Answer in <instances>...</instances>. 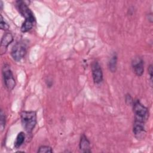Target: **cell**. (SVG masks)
<instances>
[{
    "label": "cell",
    "instance_id": "7c38bea8",
    "mask_svg": "<svg viewBox=\"0 0 153 153\" xmlns=\"http://www.w3.org/2000/svg\"><path fill=\"white\" fill-rule=\"evenodd\" d=\"M5 126V115L2 110L0 112V129L2 132Z\"/></svg>",
    "mask_w": 153,
    "mask_h": 153
},
{
    "label": "cell",
    "instance_id": "ba28073f",
    "mask_svg": "<svg viewBox=\"0 0 153 153\" xmlns=\"http://www.w3.org/2000/svg\"><path fill=\"white\" fill-rule=\"evenodd\" d=\"M13 36L11 33H5L2 38L1 42V54L5 53L8 46L13 42Z\"/></svg>",
    "mask_w": 153,
    "mask_h": 153
},
{
    "label": "cell",
    "instance_id": "277c9868",
    "mask_svg": "<svg viewBox=\"0 0 153 153\" xmlns=\"http://www.w3.org/2000/svg\"><path fill=\"white\" fill-rule=\"evenodd\" d=\"M2 74L5 87L10 91L12 90L16 85V81L10 66L8 64H4L2 66Z\"/></svg>",
    "mask_w": 153,
    "mask_h": 153
},
{
    "label": "cell",
    "instance_id": "6da1fadb",
    "mask_svg": "<svg viewBox=\"0 0 153 153\" xmlns=\"http://www.w3.org/2000/svg\"><path fill=\"white\" fill-rule=\"evenodd\" d=\"M16 5L19 12L25 19V22L22 25L21 31L24 33L27 32L29 31L35 24L36 20L33 13L29 8L25 1H16Z\"/></svg>",
    "mask_w": 153,
    "mask_h": 153
},
{
    "label": "cell",
    "instance_id": "5bb4252c",
    "mask_svg": "<svg viewBox=\"0 0 153 153\" xmlns=\"http://www.w3.org/2000/svg\"><path fill=\"white\" fill-rule=\"evenodd\" d=\"M1 29L2 30H8L9 28V25L5 22V20H4L3 17L2 15H1Z\"/></svg>",
    "mask_w": 153,
    "mask_h": 153
},
{
    "label": "cell",
    "instance_id": "3957f363",
    "mask_svg": "<svg viewBox=\"0 0 153 153\" xmlns=\"http://www.w3.org/2000/svg\"><path fill=\"white\" fill-rule=\"evenodd\" d=\"M133 110L134 114V122L145 124L149 117L148 108L142 105L139 100H136L133 102Z\"/></svg>",
    "mask_w": 153,
    "mask_h": 153
},
{
    "label": "cell",
    "instance_id": "30bf717a",
    "mask_svg": "<svg viewBox=\"0 0 153 153\" xmlns=\"http://www.w3.org/2000/svg\"><path fill=\"white\" fill-rule=\"evenodd\" d=\"M117 55L115 53H114L108 61V68L111 72H115L117 69Z\"/></svg>",
    "mask_w": 153,
    "mask_h": 153
},
{
    "label": "cell",
    "instance_id": "8fae6325",
    "mask_svg": "<svg viewBox=\"0 0 153 153\" xmlns=\"http://www.w3.org/2000/svg\"><path fill=\"white\" fill-rule=\"evenodd\" d=\"M25 139V134L23 132L21 131L18 133L16 140L14 142V147L16 148H19L22 146V145Z\"/></svg>",
    "mask_w": 153,
    "mask_h": 153
},
{
    "label": "cell",
    "instance_id": "4fadbf2b",
    "mask_svg": "<svg viewBox=\"0 0 153 153\" xmlns=\"http://www.w3.org/2000/svg\"><path fill=\"white\" fill-rule=\"evenodd\" d=\"M38 152H41V153H44V152H53V150H52V148L50 147V146H41L38 151Z\"/></svg>",
    "mask_w": 153,
    "mask_h": 153
},
{
    "label": "cell",
    "instance_id": "9c48e42d",
    "mask_svg": "<svg viewBox=\"0 0 153 153\" xmlns=\"http://www.w3.org/2000/svg\"><path fill=\"white\" fill-rule=\"evenodd\" d=\"M79 149L83 152H90V143L87 137L82 134L79 142Z\"/></svg>",
    "mask_w": 153,
    "mask_h": 153
},
{
    "label": "cell",
    "instance_id": "9a60e30c",
    "mask_svg": "<svg viewBox=\"0 0 153 153\" xmlns=\"http://www.w3.org/2000/svg\"><path fill=\"white\" fill-rule=\"evenodd\" d=\"M148 73L149 75L151 82L152 83V65H150L148 68Z\"/></svg>",
    "mask_w": 153,
    "mask_h": 153
},
{
    "label": "cell",
    "instance_id": "5b68a950",
    "mask_svg": "<svg viewBox=\"0 0 153 153\" xmlns=\"http://www.w3.org/2000/svg\"><path fill=\"white\" fill-rule=\"evenodd\" d=\"M26 52V44L25 42L20 41L16 42L13 47L11 51V55L15 61L19 62L25 57Z\"/></svg>",
    "mask_w": 153,
    "mask_h": 153
},
{
    "label": "cell",
    "instance_id": "8992f818",
    "mask_svg": "<svg viewBox=\"0 0 153 153\" xmlns=\"http://www.w3.org/2000/svg\"><path fill=\"white\" fill-rule=\"evenodd\" d=\"M91 73L93 81L96 84L100 83L103 80V72L100 65L97 62H94L91 65Z\"/></svg>",
    "mask_w": 153,
    "mask_h": 153
},
{
    "label": "cell",
    "instance_id": "7a4b0ae2",
    "mask_svg": "<svg viewBox=\"0 0 153 153\" xmlns=\"http://www.w3.org/2000/svg\"><path fill=\"white\" fill-rule=\"evenodd\" d=\"M23 127L27 133H31L36 124V113L35 111H22L20 114Z\"/></svg>",
    "mask_w": 153,
    "mask_h": 153
},
{
    "label": "cell",
    "instance_id": "52a82bcc",
    "mask_svg": "<svg viewBox=\"0 0 153 153\" xmlns=\"http://www.w3.org/2000/svg\"><path fill=\"white\" fill-rule=\"evenodd\" d=\"M131 66L135 74L139 76L143 75L144 72L143 60L140 57H135L131 62Z\"/></svg>",
    "mask_w": 153,
    "mask_h": 153
},
{
    "label": "cell",
    "instance_id": "2e32d148",
    "mask_svg": "<svg viewBox=\"0 0 153 153\" xmlns=\"http://www.w3.org/2000/svg\"><path fill=\"white\" fill-rule=\"evenodd\" d=\"M126 102H129L128 104H130V105L131 104V103H133V100H132L131 97L130 96V95H128V94L126 95Z\"/></svg>",
    "mask_w": 153,
    "mask_h": 153
}]
</instances>
